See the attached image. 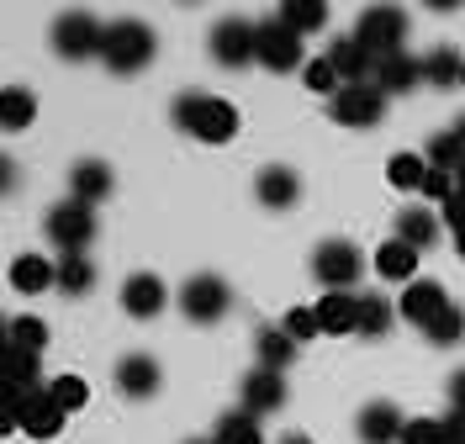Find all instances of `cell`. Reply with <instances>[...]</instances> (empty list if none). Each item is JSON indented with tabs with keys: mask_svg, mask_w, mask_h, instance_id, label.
<instances>
[{
	"mask_svg": "<svg viewBox=\"0 0 465 444\" xmlns=\"http://www.w3.org/2000/svg\"><path fill=\"white\" fill-rule=\"evenodd\" d=\"M212 59L223 69H243V64H260V43H254V22L243 16H223L212 27Z\"/></svg>",
	"mask_w": 465,
	"mask_h": 444,
	"instance_id": "cell-10",
	"label": "cell"
},
{
	"mask_svg": "<svg viewBox=\"0 0 465 444\" xmlns=\"http://www.w3.org/2000/svg\"><path fill=\"white\" fill-rule=\"evenodd\" d=\"M281 328H286L296 344H307V339H318V333H322V328H318V312H312V307H291Z\"/></svg>",
	"mask_w": 465,
	"mask_h": 444,
	"instance_id": "cell-40",
	"label": "cell"
},
{
	"mask_svg": "<svg viewBox=\"0 0 465 444\" xmlns=\"http://www.w3.org/2000/svg\"><path fill=\"white\" fill-rule=\"evenodd\" d=\"M450 408H455V413H465V370H455V376H450Z\"/></svg>",
	"mask_w": 465,
	"mask_h": 444,
	"instance_id": "cell-41",
	"label": "cell"
},
{
	"mask_svg": "<svg viewBox=\"0 0 465 444\" xmlns=\"http://www.w3.org/2000/svg\"><path fill=\"white\" fill-rule=\"evenodd\" d=\"M429 170H450V175H460L465 170V148H460V138H455V127L450 133H439V138H429Z\"/></svg>",
	"mask_w": 465,
	"mask_h": 444,
	"instance_id": "cell-34",
	"label": "cell"
},
{
	"mask_svg": "<svg viewBox=\"0 0 465 444\" xmlns=\"http://www.w3.org/2000/svg\"><path fill=\"white\" fill-rule=\"evenodd\" d=\"M407 418L391 408V402H365L360 408V439L365 444H402Z\"/></svg>",
	"mask_w": 465,
	"mask_h": 444,
	"instance_id": "cell-21",
	"label": "cell"
},
{
	"mask_svg": "<svg viewBox=\"0 0 465 444\" xmlns=\"http://www.w3.org/2000/svg\"><path fill=\"white\" fill-rule=\"evenodd\" d=\"M376 275H386V281H397V286H412L418 281V249L412 243H402V238H386L376 249Z\"/></svg>",
	"mask_w": 465,
	"mask_h": 444,
	"instance_id": "cell-22",
	"label": "cell"
},
{
	"mask_svg": "<svg viewBox=\"0 0 465 444\" xmlns=\"http://www.w3.org/2000/svg\"><path fill=\"white\" fill-rule=\"evenodd\" d=\"M444 429H450V444H465V413H455V408H450Z\"/></svg>",
	"mask_w": 465,
	"mask_h": 444,
	"instance_id": "cell-42",
	"label": "cell"
},
{
	"mask_svg": "<svg viewBox=\"0 0 465 444\" xmlns=\"http://www.w3.org/2000/svg\"><path fill=\"white\" fill-rule=\"evenodd\" d=\"M322 333H360V296L354 291H322L312 301Z\"/></svg>",
	"mask_w": 465,
	"mask_h": 444,
	"instance_id": "cell-16",
	"label": "cell"
},
{
	"mask_svg": "<svg viewBox=\"0 0 465 444\" xmlns=\"http://www.w3.org/2000/svg\"><path fill=\"white\" fill-rule=\"evenodd\" d=\"M48 238H54L64 254H85V243L95 238V212L85 202H74V196H64L58 207H48Z\"/></svg>",
	"mask_w": 465,
	"mask_h": 444,
	"instance_id": "cell-7",
	"label": "cell"
},
{
	"mask_svg": "<svg viewBox=\"0 0 465 444\" xmlns=\"http://www.w3.org/2000/svg\"><path fill=\"white\" fill-rule=\"evenodd\" d=\"M212 444H264L260 418L249 413V408H232V413H223V418H217V429H212Z\"/></svg>",
	"mask_w": 465,
	"mask_h": 444,
	"instance_id": "cell-26",
	"label": "cell"
},
{
	"mask_svg": "<svg viewBox=\"0 0 465 444\" xmlns=\"http://www.w3.org/2000/svg\"><path fill=\"white\" fill-rule=\"evenodd\" d=\"M185 444H212V439H185Z\"/></svg>",
	"mask_w": 465,
	"mask_h": 444,
	"instance_id": "cell-44",
	"label": "cell"
},
{
	"mask_svg": "<svg viewBox=\"0 0 465 444\" xmlns=\"http://www.w3.org/2000/svg\"><path fill=\"white\" fill-rule=\"evenodd\" d=\"M153 54H159V37H153V27H148V22L122 16V22H112V27H106L101 59H106V69H112V74H138Z\"/></svg>",
	"mask_w": 465,
	"mask_h": 444,
	"instance_id": "cell-2",
	"label": "cell"
},
{
	"mask_svg": "<svg viewBox=\"0 0 465 444\" xmlns=\"http://www.w3.org/2000/svg\"><path fill=\"white\" fill-rule=\"evenodd\" d=\"M281 22L307 37V32L328 27V5H322V0H286V5H281Z\"/></svg>",
	"mask_w": 465,
	"mask_h": 444,
	"instance_id": "cell-31",
	"label": "cell"
},
{
	"mask_svg": "<svg viewBox=\"0 0 465 444\" xmlns=\"http://www.w3.org/2000/svg\"><path fill=\"white\" fill-rule=\"evenodd\" d=\"M48 391H54V402L64 408V413H80V408L90 402L85 376H54V381H48Z\"/></svg>",
	"mask_w": 465,
	"mask_h": 444,
	"instance_id": "cell-38",
	"label": "cell"
},
{
	"mask_svg": "<svg viewBox=\"0 0 465 444\" xmlns=\"http://www.w3.org/2000/svg\"><path fill=\"white\" fill-rule=\"evenodd\" d=\"M243 408H249L254 418L286 408V376H281V370H264V365H254V370L243 376Z\"/></svg>",
	"mask_w": 465,
	"mask_h": 444,
	"instance_id": "cell-14",
	"label": "cell"
},
{
	"mask_svg": "<svg viewBox=\"0 0 465 444\" xmlns=\"http://www.w3.org/2000/svg\"><path fill=\"white\" fill-rule=\"evenodd\" d=\"M170 117L180 133H191L202 143H228V138H238V106L223 101V95H206V90H185L174 101Z\"/></svg>",
	"mask_w": 465,
	"mask_h": 444,
	"instance_id": "cell-1",
	"label": "cell"
},
{
	"mask_svg": "<svg viewBox=\"0 0 465 444\" xmlns=\"http://www.w3.org/2000/svg\"><path fill=\"white\" fill-rule=\"evenodd\" d=\"M122 307H127V318H159L170 307V286L153 270H138L122 281Z\"/></svg>",
	"mask_w": 465,
	"mask_h": 444,
	"instance_id": "cell-13",
	"label": "cell"
},
{
	"mask_svg": "<svg viewBox=\"0 0 465 444\" xmlns=\"http://www.w3.org/2000/svg\"><path fill=\"white\" fill-rule=\"evenodd\" d=\"M101 43H106V27L90 16V11H64L54 22V48H58V59H95L101 54Z\"/></svg>",
	"mask_w": 465,
	"mask_h": 444,
	"instance_id": "cell-8",
	"label": "cell"
},
{
	"mask_svg": "<svg viewBox=\"0 0 465 444\" xmlns=\"http://www.w3.org/2000/svg\"><path fill=\"white\" fill-rule=\"evenodd\" d=\"M450 307V296H444V286L439 281H412V286H402V296H397V318L412 328H434V318Z\"/></svg>",
	"mask_w": 465,
	"mask_h": 444,
	"instance_id": "cell-12",
	"label": "cell"
},
{
	"mask_svg": "<svg viewBox=\"0 0 465 444\" xmlns=\"http://www.w3.org/2000/svg\"><path fill=\"white\" fill-rule=\"evenodd\" d=\"M5 350L43 355V350H48V323H43V318H11V323H5Z\"/></svg>",
	"mask_w": 465,
	"mask_h": 444,
	"instance_id": "cell-30",
	"label": "cell"
},
{
	"mask_svg": "<svg viewBox=\"0 0 465 444\" xmlns=\"http://www.w3.org/2000/svg\"><path fill=\"white\" fill-rule=\"evenodd\" d=\"M312 275L322 281V291H349L365 275V254L349 238H322L312 249Z\"/></svg>",
	"mask_w": 465,
	"mask_h": 444,
	"instance_id": "cell-5",
	"label": "cell"
},
{
	"mask_svg": "<svg viewBox=\"0 0 465 444\" xmlns=\"http://www.w3.org/2000/svg\"><path fill=\"white\" fill-rule=\"evenodd\" d=\"M386 180H391L397 191H423V180H429V159L412 153V148H402V153L386 159Z\"/></svg>",
	"mask_w": 465,
	"mask_h": 444,
	"instance_id": "cell-28",
	"label": "cell"
},
{
	"mask_svg": "<svg viewBox=\"0 0 465 444\" xmlns=\"http://www.w3.org/2000/svg\"><path fill=\"white\" fill-rule=\"evenodd\" d=\"M254 355H260L264 370H286L291 360H296V339H291L281 323H275V328H260V333H254Z\"/></svg>",
	"mask_w": 465,
	"mask_h": 444,
	"instance_id": "cell-24",
	"label": "cell"
},
{
	"mask_svg": "<svg viewBox=\"0 0 465 444\" xmlns=\"http://www.w3.org/2000/svg\"><path fill=\"white\" fill-rule=\"evenodd\" d=\"M328 112L339 127H376L386 117V95L376 85H344L333 101H328Z\"/></svg>",
	"mask_w": 465,
	"mask_h": 444,
	"instance_id": "cell-11",
	"label": "cell"
},
{
	"mask_svg": "<svg viewBox=\"0 0 465 444\" xmlns=\"http://www.w3.org/2000/svg\"><path fill=\"white\" fill-rule=\"evenodd\" d=\"M232 307V291H228V281L223 275H191L185 286H180V312L191 318V323H217L223 312Z\"/></svg>",
	"mask_w": 465,
	"mask_h": 444,
	"instance_id": "cell-9",
	"label": "cell"
},
{
	"mask_svg": "<svg viewBox=\"0 0 465 444\" xmlns=\"http://www.w3.org/2000/svg\"><path fill=\"white\" fill-rule=\"evenodd\" d=\"M397 238H402V243H412V249L423 254V249L439 238V217L429 207H402V212H397Z\"/></svg>",
	"mask_w": 465,
	"mask_h": 444,
	"instance_id": "cell-25",
	"label": "cell"
},
{
	"mask_svg": "<svg viewBox=\"0 0 465 444\" xmlns=\"http://www.w3.org/2000/svg\"><path fill=\"white\" fill-rule=\"evenodd\" d=\"M32 117H37V95H32V90H22V85L0 90V127H5V133L32 127Z\"/></svg>",
	"mask_w": 465,
	"mask_h": 444,
	"instance_id": "cell-27",
	"label": "cell"
},
{
	"mask_svg": "<svg viewBox=\"0 0 465 444\" xmlns=\"http://www.w3.org/2000/svg\"><path fill=\"white\" fill-rule=\"evenodd\" d=\"M95 286V265L85 254H58V291L64 296H85Z\"/></svg>",
	"mask_w": 465,
	"mask_h": 444,
	"instance_id": "cell-32",
	"label": "cell"
},
{
	"mask_svg": "<svg viewBox=\"0 0 465 444\" xmlns=\"http://www.w3.org/2000/svg\"><path fill=\"white\" fill-rule=\"evenodd\" d=\"M254 196H260L270 212H286V207H296V196H302V180H296L291 164H264L260 180H254Z\"/></svg>",
	"mask_w": 465,
	"mask_h": 444,
	"instance_id": "cell-18",
	"label": "cell"
},
{
	"mask_svg": "<svg viewBox=\"0 0 465 444\" xmlns=\"http://www.w3.org/2000/svg\"><path fill=\"white\" fill-rule=\"evenodd\" d=\"M254 43H260V64L270 74H291V69H307V54H302V32H291L281 16H270L254 27Z\"/></svg>",
	"mask_w": 465,
	"mask_h": 444,
	"instance_id": "cell-6",
	"label": "cell"
},
{
	"mask_svg": "<svg viewBox=\"0 0 465 444\" xmlns=\"http://www.w3.org/2000/svg\"><path fill=\"white\" fill-rule=\"evenodd\" d=\"M302 80H307V90H312V95H328V101H333V95L344 90V80H339V69L328 64V54H318V59H307V69H302Z\"/></svg>",
	"mask_w": 465,
	"mask_h": 444,
	"instance_id": "cell-37",
	"label": "cell"
},
{
	"mask_svg": "<svg viewBox=\"0 0 465 444\" xmlns=\"http://www.w3.org/2000/svg\"><path fill=\"white\" fill-rule=\"evenodd\" d=\"M328 64L339 69V80H344V85H371V74H376V59L360 48V37H354V32L328 43Z\"/></svg>",
	"mask_w": 465,
	"mask_h": 444,
	"instance_id": "cell-15",
	"label": "cell"
},
{
	"mask_svg": "<svg viewBox=\"0 0 465 444\" xmlns=\"http://www.w3.org/2000/svg\"><path fill=\"white\" fill-rule=\"evenodd\" d=\"M112 185H116V175H112L106 159H80V164L69 170V196L85 202V207H95L101 196H112Z\"/></svg>",
	"mask_w": 465,
	"mask_h": 444,
	"instance_id": "cell-19",
	"label": "cell"
},
{
	"mask_svg": "<svg viewBox=\"0 0 465 444\" xmlns=\"http://www.w3.org/2000/svg\"><path fill=\"white\" fill-rule=\"evenodd\" d=\"M460 85H465V64H460Z\"/></svg>",
	"mask_w": 465,
	"mask_h": 444,
	"instance_id": "cell-45",
	"label": "cell"
},
{
	"mask_svg": "<svg viewBox=\"0 0 465 444\" xmlns=\"http://www.w3.org/2000/svg\"><path fill=\"white\" fill-rule=\"evenodd\" d=\"M460 64L465 59H455V48H434V54H423V80L439 90L460 85Z\"/></svg>",
	"mask_w": 465,
	"mask_h": 444,
	"instance_id": "cell-35",
	"label": "cell"
},
{
	"mask_svg": "<svg viewBox=\"0 0 465 444\" xmlns=\"http://www.w3.org/2000/svg\"><path fill=\"white\" fill-rule=\"evenodd\" d=\"M11 286H16L22 296H37V291H48V286H58V260L16 254V260H11Z\"/></svg>",
	"mask_w": 465,
	"mask_h": 444,
	"instance_id": "cell-23",
	"label": "cell"
},
{
	"mask_svg": "<svg viewBox=\"0 0 465 444\" xmlns=\"http://www.w3.org/2000/svg\"><path fill=\"white\" fill-rule=\"evenodd\" d=\"M281 444H312L307 434H281Z\"/></svg>",
	"mask_w": 465,
	"mask_h": 444,
	"instance_id": "cell-43",
	"label": "cell"
},
{
	"mask_svg": "<svg viewBox=\"0 0 465 444\" xmlns=\"http://www.w3.org/2000/svg\"><path fill=\"white\" fill-rule=\"evenodd\" d=\"M402 444H450V429L444 418H412L402 429Z\"/></svg>",
	"mask_w": 465,
	"mask_h": 444,
	"instance_id": "cell-39",
	"label": "cell"
},
{
	"mask_svg": "<svg viewBox=\"0 0 465 444\" xmlns=\"http://www.w3.org/2000/svg\"><path fill=\"white\" fill-rule=\"evenodd\" d=\"M64 408L54 402V391L43 386V391H27V397H5V429H16V434H27V439H54L58 429H64Z\"/></svg>",
	"mask_w": 465,
	"mask_h": 444,
	"instance_id": "cell-3",
	"label": "cell"
},
{
	"mask_svg": "<svg viewBox=\"0 0 465 444\" xmlns=\"http://www.w3.org/2000/svg\"><path fill=\"white\" fill-rule=\"evenodd\" d=\"M391 323H397V301H386V296H360V333H365V339H381Z\"/></svg>",
	"mask_w": 465,
	"mask_h": 444,
	"instance_id": "cell-33",
	"label": "cell"
},
{
	"mask_svg": "<svg viewBox=\"0 0 465 444\" xmlns=\"http://www.w3.org/2000/svg\"><path fill=\"white\" fill-rule=\"evenodd\" d=\"M159 386H164V370H159L153 355H122L116 360V391H127V397H153Z\"/></svg>",
	"mask_w": 465,
	"mask_h": 444,
	"instance_id": "cell-17",
	"label": "cell"
},
{
	"mask_svg": "<svg viewBox=\"0 0 465 444\" xmlns=\"http://www.w3.org/2000/svg\"><path fill=\"white\" fill-rule=\"evenodd\" d=\"M27 391H43V381H37V355L5 350V397H27Z\"/></svg>",
	"mask_w": 465,
	"mask_h": 444,
	"instance_id": "cell-29",
	"label": "cell"
},
{
	"mask_svg": "<svg viewBox=\"0 0 465 444\" xmlns=\"http://www.w3.org/2000/svg\"><path fill=\"white\" fill-rule=\"evenodd\" d=\"M460 339H465V307H455V301H450V307L434 318V328H429V344H439V350H455Z\"/></svg>",
	"mask_w": 465,
	"mask_h": 444,
	"instance_id": "cell-36",
	"label": "cell"
},
{
	"mask_svg": "<svg viewBox=\"0 0 465 444\" xmlns=\"http://www.w3.org/2000/svg\"><path fill=\"white\" fill-rule=\"evenodd\" d=\"M354 37H360V48L376 64L391 59V54H402V43H407V11H397V5H365L360 22H354Z\"/></svg>",
	"mask_w": 465,
	"mask_h": 444,
	"instance_id": "cell-4",
	"label": "cell"
},
{
	"mask_svg": "<svg viewBox=\"0 0 465 444\" xmlns=\"http://www.w3.org/2000/svg\"><path fill=\"white\" fill-rule=\"evenodd\" d=\"M371 85H376L381 95H407L412 85H423V59H412V54H391V59L376 64Z\"/></svg>",
	"mask_w": 465,
	"mask_h": 444,
	"instance_id": "cell-20",
	"label": "cell"
}]
</instances>
